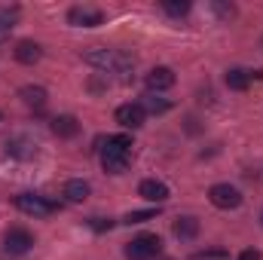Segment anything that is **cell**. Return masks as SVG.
<instances>
[{
	"label": "cell",
	"mask_w": 263,
	"mask_h": 260,
	"mask_svg": "<svg viewBox=\"0 0 263 260\" xmlns=\"http://www.w3.org/2000/svg\"><path fill=\"white\" fill-rule=\"evenodd\" d=\"M83 62L92 67H98V70H104V73H132V67H135V59H132L129 52H123V49H107V46H95V49H86L83 52Z\"/></svg>",
	"instance_id": "6da1fadb"
},
{
	"label": "cell",
	"mask_w": 263,
	"mask_h": 260,
	"mask_svg": "<svg viewBox=\"0 0 263 260\" xmlns=\"http://www.w3.org/2000/svg\"><path fill=\"white\" fill-rule=\"evenodd\" d=\"M129 147H132L129 135H110L107 144H104V153H101V165H104V172H110V175H123L126 165H129Z\"/></svg>",
	"instance_id": "7a4b0ae2"
},
{
	"label": "cell",
	"mask_w": 263,
	"mask_h": 260,
	"mask_svg": "<svg viewBox=\"0 0 263 260\" xmlns=\"http://www.w3.org/2000/svg\"><path fill=\"white\" fill-rule=\"evenodd\" d=\"M159 251H162V239L153 236V233H144V236L132 239L126 245V257L129 260H153Z\"/></svg>",
	"instance_id": "3957f363"
},
{
	"label": "cell",
	"mask_w": 263,
	"mask_h": 260,
	"mask_svg": "<svg viewBox=\"0 0 263 260\" xmlns=\"http://www.w3.org/2000/svg\"><path fill=\"white\" fill-rule=\"evenodd\" d=\"M15 208L22 214H31V217H49L52 211H59V205L46 196H34V193H22L15 196Z\"/></svg>",
	"instance_id": "277c9868"
},
{
	"label": "cell",
	"mask_w": 263,
	"mask_h": 260,
	"mask_svg": "<svg viewBox=\"0 0 263 260\" xmlns=\"http://www.w3.org/2000/svg\"><path fill=\"white\" fill-rule=\"evenodd\" d=\"M208 199H211V205H214V208H223V211H230V208H239V205H242V193H239L233 184H214V187L208 190Z\"/></svg>",
	"instance_id": "5b68a950"
},
{
	"label": "cell",
	"mask_w": 263,
	"mask_h": 260,
	"mask_svg": "<svg viewBox=\"0 0 263 260\" xmlns=\"http://www.w3.org/2000/svg\"><path fill=\"white\" fill-rule=\"evenodd\" d=\"M3 248H6L9 254L22 257V254H28V251L34 248V236H31L28 230H22V227H12V230H6V236H3Z\"/></svg>",
	"instance_id": "8992f818"
},
{
	"label": "cell",
	"mask_w": 263,
	"mask_h": 260,
	"mask_svg": "<svg viewBox=\"0 0 263 260\" xmlns=\"http://www.w3.org/2000/svg\"><path fill=\"white\" fill-rule=\"evenodd\" d=\"M101 22H104L101 9H92V6H73V9H67V25H73V28H98Z\"/></svg>",
	"instance_id": "52a82bcc"
},
{
	"label": "cell",
	"mask_w": 263,
	"mask_h": 260,
	"mask_svg": "<svg viewBox=\"0 0 263 260\" xmlns=\"http://www.w3.org/2000/svg\"><path fill=\"white\" fill-rule=\"evenodd\" d=\"M144 120H147V110L141 104H120L117 107V123L123 129H141Z\"/></svg>",
	"instance_id": "ba28073f"
},
{
	"label": "cell",
	"mask_w": 263,
	"mask_h": 260,
	"mask_svg": "<svg viewBox=\"0 0 263 260\" xmlns=\"http://www.w3.org/2000/svg\"><path fill=\"white\" fill-rule=\"evenodd\" d=\"M175 70L172 67H165V65H159V67H153L150 73H147V89L150 92H165V89H172L175 86Z\"/></svg>",
	"instance_id": "9c48e42d"
},
{
	"label": "cell",
	"mask_w": 263,
	"mask_h": 260,
	"mask_svg": "<svg viewBox=\"0 0 263 260\" xmlns=\"http://www.w3.org/2000/svg\"><path fill=\"white\" fill-rule=\"evenodd\" d=\"M138 196H141V199H147V202L162 205V202L168 199V187H165L162 181H156V178H147V181H141V184H138Z\"/></svg>",
	"instance_id": "30bf717a"
},
{
	"label": "cell",
	"mask_w": 263,
	"mask_h": 260,
	"mask_svg": "<svg viewBox=\"0 0 263 260\" xmlns=\"http://www.w3.org/2000/svg\"><path fill=\"white\" fill-rule=\"evenodd\" d=\"M12 55H15V62H22V65H37L40 55H43V49H40V43H34V40H18L15 49H12Z\"/></svg>",
	"instance_id": "8fae6325"
},
{
	"label": "cell",
	"mask_w": 263,
	"mask_h": 260,
	"mask_svg": "<svg viewBox=\"0 0 263 260\" xmlns=\"http://www.w3.org/2000/svg\"><path fill=\"white\" fill-rule=\"evenodd\" d=\"M6 153L9 156H15V159H34L37 156V144L31 141V138H9L6 141Z\"/></svg>",
	"instance_id": "7c38bea8"
},
{
	"label": "cell",
	"mask_w": 263,
	"mask_h": 260,
	"mask_svg": "<svg viewBox=\"0 0 263 260\" xmlns=\"http://www.w3.org/2000/svg\"><path fill=\"white\" fill-rule=\"evenodd\" d=\"M172 233H175L178 239H196V236H199V217H193V214L178 217V220H175V227H172Z\"/></svg>",
	"instance_id": "4fadbf2b"
},
{
	"label": "cell",
	"mask_w": 263,
	"mask_h": 260,
	"mask_svg": "<svg viewBox=\"0 0 263 260\" xmlns=\"http://www.w3.org/2000/svg\"><path fill=\"white\" fill-rule=\"evenodd\" d=\"M18 98H22L28 107H37V110H40V107L46 104V98H49V95H46V89H43V86H22V89H18Z\"/></svg>",
	"instance_id": "5bb4252c"
},
{
	"label": "cell",
	"mask_w": 263,
	"mask_h": 260,
	"mask_svg": "<svg viewBox=\"0 0 263 260\" xmlns=\"http://www.w3.org/2000/svg\"><path fill=\"white\" fill-rule=\"evenodd\" d=\"M52 132H55L59 138H73V135L80 132V123H77V117L65 114V117H55V120H52Z\"/></svg>",
	"instance_id": "9a60e30c"
},
{
	"label": "cell",
	"mask_w": 263,
	"mask_h": 260,
	"mask_svg": "<svg viewBox=\"0 0 263 260\" xmlns=\"http://www.w3.org/2000/svg\"><path fill=\"white\" fill-rule=\"evenodd\" d=\"M65 196H67V202H83L89 196V184L83 178H73V181L65 184Z\"/></svg>",
	"instance_id": "2e32d148"
},
{
	"label": "cell",
	"mask_w": 263,
	"mask_h": 260,
	"mask_svg": "<svg viewBox=\"0 0 263 260\" xmlns=\"http://www.w3.org/2000/svg\"><path fill=\"white\" fill-rule=\"evenodd\" d=\"M248 83H251V73H248V70H242V67L227 70V86H230V89L245 92V89H248Z\"/></svg>",
	"instance_id": "e0dca14e"
},
{
	"label": "cell",
	"mask_w": 263,
	"mask_h": 260,
	"mask_svg": "<svg viewBox=\"0 0 263 260\" xmlns=\"http://www.w3.org/2000/svg\"><path fill=\"white\" fill-rule=\"evenodd\" d=\"M162 9L178 18V15H187L190 12V0H162Z\"/></svg>",
	"instance_id": "ac0fdd59"
},
{
	"label": "cell",
	"mask_w": 263,
	"mask_h": 260,
	"mask_svg": "<svg viewBox=\"0 0 263 260\" xmlns=\"http://www.w3.org/2000/svg\"><path fill=\"white\" fill-rule=\"evenodd\" d=\"M156 217V208H144V211H129L126 217H123V224H144V220H153Z\"/></svg>",
	"instance_id": "d6986e66"
},
{
	"label": "cell",
	"mask_w": 263,
	"mask_h": 260,
	"mask_svg": "<svg viewBox=\"0 0 263 260\" xmlns=\"http://www.w3.org/2000/svg\"><path fill=\"white\" fill-rule=\"evenodd\" d=\"M141 107H144V110H153V114H162V110H168V107H172V101L156 98V95H147V101H144Z\"/></svg>",
	"instance_id": "ffe728a7"
},
{
	"label": "cell",
	"mask_w": 263,
	"mask_h": 260,
	"mask_svg": "<svg viewBox=\"0 0 263 260\" xmlns=\"http://www.w3.org/2000/svg\"><path fill=\"white\" fill-rule=\"evenodd\" d=\"M214 9H217V15H220V18H233V15H236V9H233V6H227V3H214Z\"/></svg>",
	"instance_id": "44dd1931"
},
{
	"label": "cell",
	"mask_w": 263,
	"mask_h": 260,
	"mask_svg": "<svg viewBox=\"0 0 263 260\" xmlns=\"http://www.w3.org/2000/svg\"><path fill=\"white\" fill-rule=\"evenodd\" d=\"M89 227L101 233V230H110V227H114V220H101V217H92V220H89Z\"/></svg>",
	"instance_id": "7402d4cb"
},
{
	"label": "cell",
	"mask_w": 263,
	"mask_h": 260,
	"mask_svg": "<svg viewBox=\"0 0 263 260\" xmlns=\"http://www.w3.org/2000/svg\"><path fill=\"white\" fill-rule=\"evenodd\" d=\"M239 260H263V254L257 251V248H245V251L239 254Z\"/></svg>",
	"instance_id": "603a6c76"
},
{
	"label": "cell",
	"mask_w": 263,
	"mask_h": 260,
	"mask_svg": "<svg viewBox=\"0 0 263 260\" xmlns=\"http://www.w3.org/2000/svg\"><path fill=\"white\" fill-rule=\"evenodd\" d=\"M196 257H223V251H199Z\"/></svg>",
	"instance_id": "cb8c5ba5"
},
{
	"label": "cell",
	"mask_w": 263,
	"mask_h": 260,
	"mask_svg": "<svg viewBox=\"0 0 263 260\" xmlns=\"http://www.w3.org/2000/svg\"><path fill=\"white\" fill-rule=\"evenodd\" d=\"M0 120H3V114H0Z\"/></svg>",
	"instance_id": "d4e9b609"
},
{
	"label": "cell",
	"mask_w": 263,
	"mask_h": 260,
	"mask_svg": "<svg viewBox=\"0 0 263 260\" xmlns=\"http://www.w3.org/2000/svg\"><path fill=\"white\" fill-rule=\"evenodd\" d=\"M260 220H263V214H260Z\"/></svg>",
	"instance_id": "484cf974"
}]
</instances>
